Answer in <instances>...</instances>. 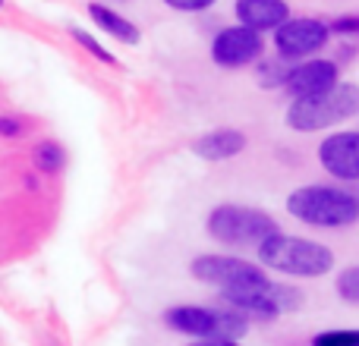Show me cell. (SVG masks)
I'll return each instance as SVG.
<instances>
[{"mask_svg":"<svg viewBox=\"0 0 359 346\" xmlns=\"http://www.w3.org/2000/svg\"><path fill=\"white\" fill-rule=\"evenodd\" d=\"M265 54V41L259 32L243 29V25H227L211 41V60L224 69H240L249 63H259Z\"/></svg>","mask_w":359,"mask_h":346,"instance_id":"8","label":"cell"},{"mask_svg":"<svg viewBox=\"0 0 359 346\" xmlns=\"http://www.w3.org/2000/svg\"><path fill=\"white\" fill-rule=\"evenodd\" d=\"M328 35H359V16H353V13H350V16H337L334 22L328 25Z\"/></svg>","mask_w":359,"mask_h":346,"instance_id":"19","label":"cell"},{"mask_svg":"<svg viewBox=\"0 0 359 346\" xmlns=\"http://www.w3.org/2000/svg\"><path fill=\"white\" fill-rule=\"evenodd\" d=\"M243 148H246V136L240 130H211L192 142V151L202 161H230Z\"/></svg>","mask_w":359,"mask_h":346,"instance_id":"12","label":"cell"},{"mask_svg":"<svg viewBox=\"0 0 359 346\" xmlns=\"http://www.w3.org/2000/svg\"><path fill=\"white\" fill-rule=\"evenodd\" d=\"M287 211H290V217L309 223V227L344 230L359 221V198L350 189H341V186L312 183L299 186L287 195Z\"/></svg>","mask_w":359,"mask_h":346,"instance_id":"3","label":"cell"},{"mask_svg":"<svg viewBox=\"0 0 359 346\" xmlns=\"http://www.w3.org/2000/svg\"><path fill=\"white\" fill-rule=\"evenodd\" d=\"M164 324L192 340L202 337H224L240 343L249 331V318L233 309H208V305H174L164 312Z\"/></svg>","mask_w":359,"mask_h":346,"instance_id":"6","label":"cell"},{"mask_svg":"<svg viewBox=\"0 0 359 346\" xmlns=\"http://www.w3.org/2000/svg\"><path fill=\"white\" fill-rule=\"evenodd\" d=\"M189 271L202 284L217 286L230 309L246 318L274 321L278 315H287L303 303V293L297 286L274 284L259 265L236 258V255H198Z\"/></svg>","mask_w":359,"mask_h":346,"instance_id":"1","label":"cell"},{"mask_svg":"<svg viewBox=\"0 0 359 346\" xmlns=\"http://www.w3.org/2000/svg\"><path fill=\"white\" fill-rule=\"evenodd\" d=\"M63 148L57 142H38L35 145V151H32V164H35V170H41V173H60L63 170Z\"/></svg>","mask_w":359,"mask_h":346,"instance_id":"14","label":"cell"},{"mask_svg":"<svg viewBox=\"0 0 359 346\" xmlns=\"http://www.w3.org/2000/svg\"><path fill=\"white\" fill-rule=\"evenodd\" d=\"M170 10H180V13H202L208 6H215L217 0H164Z\"/></svg>","mask_w":359,"mask_h":346,"instance_id":"20","label":"cell"},{"mask_svg":"<svg viewBox=\"0 0 359 346\" xmlns=\"http://www.w3.org/2000/svg\"><path fill=\"white\" fill-rule=\"evenodd\" d=\"M318 164L341 183H356L359 179V132L344 130L328 136L318 145Z\"/></svg>","mask_w":359,"mask_h":346,"instance_id":"10","label":"cell"},{"mask_svg":"<svg viewBox=\"0 0 359 346\" xmlns=\"http://www.w3.org/2000/svg\"><path fill=\"white\" fill-rule=\"evenodd\" d=\"M22 132H25L22 117H0V136L13 139V136H22Z\"/></svg>","mask_w":359,"mask_h":346,"instance_id":"21","label":"cell"},{"mask_svg":"<svg viewBox=\"0 0 359 346\" xmlns=\"http://www.w3.org/2000/svg\"><path fill=\"white\" fill-rule=\"evenodd\" d=\"M189 346H240L236 340H224V337H202V340H192Z\"/></svg>","mask_w":359,"mask_h":346,"instance_id":"22","label":"cell"},{"mask_svg":"<svg viewBox=\"0 0 359 346\" xmlns=\"http://www.w3.org/2000/svg\"><path fill=\"white\" fill-rule=\"evenodd\" d=\"M309 346H359V331H322V334L312 337Z\"/></svg>","mask_w":359,"mask_h":346,"instance_id":"18","label":"cell"},{"mask_svg":"<svg viewBox=\"0 0 359 346\" xmlns=\"http://www.w3.org/2000/svg\"><path fill=\"white\" fill-rule=\"evenodd\" d=\"M69 35H73V38H76V44H82V48H86L88 54L95 57V60L107 63V67H117V57H114L107 48H101V44L95 41V38L88 35V32H82V29H69Z\"/></svg>","mask_w":359,"mask_h":346,"instance_id":"17","label":"cell"},{"mask_svg":"<svg viewBox=\"0 0 359 346\" xmlns=\"http://www.w3.org/2000/svg\"><path fill=\"white\" fill-rule=\"evenodd\" d=\"M328 22L312 16L287 19L284 25L274 29V48H278L280 60H306V57L318 54L328 44Z\"/></svg>","mask_w":359,"mask_h":346,"instance_id":"7","label":"cell"},{"mask_svg":"<svg viewBox=\"0 0 359 346\" xmlns=\"http://www.w3.org/2000/svg\"><path fill=\"white\" fill-rule=\"evenodd\" d=\"M337 82H341V67L334 60H312L309 57V60L290 67L280 88L297 101V98H318V95L331 92Z\"/></svg>","mask_w":359,"mask_h":346,"instance_id":"9","label":"cell"},{"mask_svg":"<svg viewBox=\"0 0 359 346\" xmlns=\"http://www.w3.org/2000/svg\"><path fill=\"white\" fill-rule=\"evenodd\" d=\"M205 230H208L211 240L224 242V246L255 249L265 236H271L280 227L268 211L249 208V205H217V208H211Z\"/></svg>","mask_w":359,"mask_h":346,"instance_id":"5","label":"cell"},{"mask_svg":"<svg viewBox=\"0 0 359 346\" xmlns=\"http://www.w3.org/2000/svg\"><path fill=\"white\" fill-rule=\"evenodd\" d=\"M259 82L262 85H268V88H278V85H284V79H287V73H290V67H287L280 57H274V60H259Z\"/></svg>","mask_w":359,"mask_h":346,"instance_id":"15","label":"cell"},{"mask_svg":"<svg viewBox=\"0 0 359 346\" xmlns=\"http://www.w3.org/2000/svg\"><path fill=\"white\" fill-rule=\"evenodd\" d=\"M0 6H4V0H0Z\"/></svg>","mask_w":359,"mask_h":346,"instance_id":"23","label":"cell"},{"mask_svg":"<svg viewBox=\"0 0 359 346\" xmlns=\"http://www.w3.org/2000/svg\"><path fill=\"white\" fill-rule=\"evenodd\" d=\"M88 16L95 19V25H98L101 32H107V35L117 38V41H123V44H139V41H142V32L133 25V19L120 16L117 10H111V6L88 4Z\"/></svg>","mask_w":359,"mask_h":346,"instance_id":"13","label":"cell"},{"mask_svg":"<svg viewBox=\"0 0 359 346\" xmlns=\"http://www.w3.org/2000/svg\"><path fill=\"white\" fill-rule=\"evenodd\" d=\"M233 13L243 29H252L259 35L262 32H274L278 25H284L290 19L287 0H236Z\"/></svg>","mask_w":359,"mask_h":346,"instance_id":"11","label":"cell"},{"mask_svg":"<svg viewBox=\"0 0 359 346\" xmlns=\"http://www.w3.org/2000/svg\"><path fill=\"white\" fill-rule=\"evenodd\" d=\"M259 261L271 271H280L287 277H325L334 268V252L325 242L306 240V236H290L284 230H274L271 236L255 246Z\"/></svg>","mask_w":359,"mask_h":346,"instance_id":"2","label":"cell"},{"mask_svg":"<svg viewBox=\"0 0 359 346\" xmlns=\"http://www.w3.org/2000/svg\"><path fill=\"white\" fill-rule=\"evenodd\" d=\"M359 111V88L353 82H337L318 98H297L287 107V126L297 132H318L350 120Z\"/></svg>","mask_w":359,"mask_h":346,"instance_id":"4","label":"cell"},{"mask_svg":"<svg viewBox=\"0 0 359 346\" xmlns=\"http://www.w3.org/2000/svg\"><path fill=\"white\" fill-rule=\"evenodd\" d=\"M334 284H337V293H341L344 303H350V305L359 303V268L356 265L344 268V271L337 274Z\"/></svg>","mask_w":359,"mask_h":346,"instance_id":"16","label":"cell"}]
</instances>
